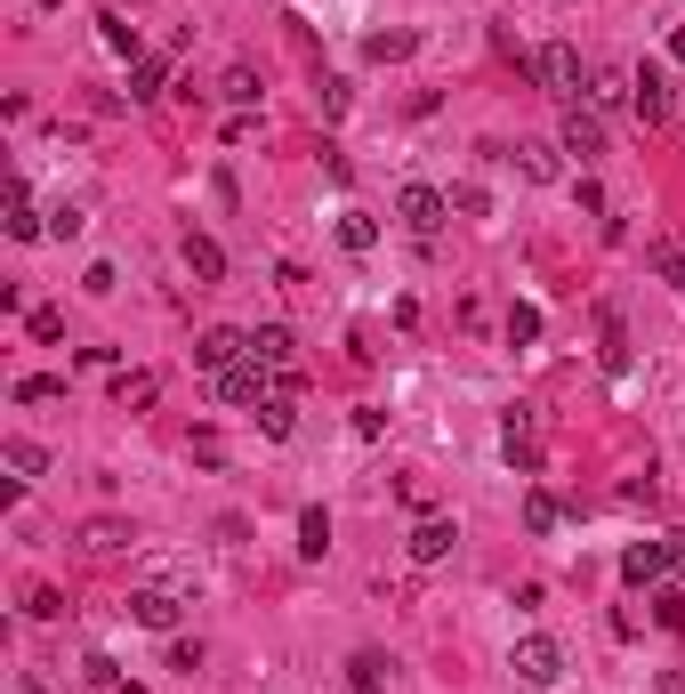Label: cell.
Wrapping results in <instances>:
<instances>
[{"label":"cell","instance_id":"25","mask_svg":"<svg viewBox=\"0 0 685 694\" xmlns=\"http://www.w3.org/2000/svg\"><path fill=\"white\" fill-rule=\"evenodd\" d=\"M646 259H653V275H661V283H677V291H685V251H677V242H653Z\"/></svg>","mask_w":685,"mask_h":694},{"label":"cell","instance_id":"9","mask_svg":"<svg viewBox=\"0 0 685 694\" xmlns=\"http://www.w3.org/2000/svg\"><path fill=\"white\" fill-rule=\"evenodd\" d=\"M565 154H580V161L605 154V121H597V106H565Z\"/></svg>","mask_w":685,"mask_h":694},{"label":"cell","instance_id":"20","mask_svg":"<svg viewBox=\"0 0 685 694\" xmlns=\"http://www.w3.org/2000/svg\"><path fill=\"white\" fill-rule=\"evenodd\" d=\"M589 106H597V113H613V106H629V73H613V65H597V73H589Z\"/></svg>","mask_w":685,"mask_h":694},{"label":"cell","instance_id":"28","mask_svg":"<svg viewBox=\"0 0 685 694\" xmlns=\"http://www.w3.org/2000/svg\"><path fill=\"white\" fill-rule=\"evenodd\" d=\"M452 211H460V218H484V211H492V194L476 187V178H460V187H452Z\"/></svg>","mask_w":685,"mask_h":694},{"label":"cell","instance_id":"36","mask_svg":"<svg viewBox=\"0 0 685 694\" xmlns=\"http://www.w3.org/2000/svg\"><path fill=\"white\" fill-rule=\"evenodd\" d=\"M661 549H670V565L685 574V534H661Z\"/></svg>","mask_w":685,"mask_h":694},{"label":"cell","instance_id":"30","mask_svg":"<svg viewBox=\"0 0 685 694\" xmlns=\"http://www.w3.org/2000/svg\"><path fill=\"white\" fill-rule=\"evenodd\" d=\"M226 97H235V106H259V73L235 65V73H226Z\"/></svg>","mask_w":685,"mask_h":694},{"label":"cell","instance_id":"38","mask_svg":"<svg viewBox=\"0 0 685 694\" xmlns=\"http://www.w3.org/2000/svg\"><path fill=\"white\" fill-rule=\"evenodd\" d=\"M33 9H65V0H33Z\"/></svg>","mask_w":685,"mask_h":694},{"label":"cell","instance_id":"5","mask_svg":"<svg viewBox=\"0 0 685 694\" xmlns=\"http://www.w3.org/2000/svg\"><path fill=\"white\" fill-rule=\"evenodd\" d=\"M242 356H251V332H226V323H211V332L194 339V363H202L211 380H218V372H235Z\"/></svg>","mask_w":685,"mask_h":694},{"label":"cell","instance_id":"11","mask_svg":"<svg viewBox=\"0 0 685 694\" xmlns=\"http://www.w3.org/2000/svg\"><path fill=\"white\" fill-rule=\"evenodd\" d=\"M501 453H508V468H516V477H532V468H541V444H532V412H508V428H501Z\"/></svg>","mask_w":685,"mask_h":694},{"label":"cell","instance_id":"3","mask_svg":"<svg viewBox=\"0 0 685 694\" xmlns=\"http://www.w3.org/2000/svg\"><path fill=\"white\" fill-rule=\"evenodd\" d=\"M178 614H185V589H170V582L130 589V622L137 630H178Z\"/></svg>","mask_w":685,"mask_h":694},{"label":"cell","instance_id":"29","mask_svg":"<svg viewBox=\"0 0 685 694\" xmlns=\"http://www.w3.org/2000/svg\"><path fill=\"white\" fill-rule=\"evenodd\" d=\"M653 622L661 630H685V598H677V589H653Z\"/></svg>","mask_w":685,"mask_h":694},{"label":"cell","instance_id":"31","mask_svg":"<svg viewBox=\"0 0 685 694\" xmlns=\"http://www.w3.org/2000/svg\"><path fill=\"white\" fill-rule=\"evenodd\" d=\"M81 227H89V218H81V211H73V202H57V211H49V235H57V242H73Z\"/></svg>","mask_w":685,"mask_h":694},{"label":"cell","instance_id":"6","mask_svg":"<svg viewBox=\"0 0 685 694\" xmlns=\"http://www.w3.org/2000/svg\"><path fill=\"white\" fill-rule=\"evenodd\" d=\"M266 372H275V363L242 356L235 372H218V404H266V396H275V380H266Z\"/></svg>","mask_w":685,"mask_h":694},{"label":"cell","instance_id":"24","mask_svg":"<svg viewBox=\"0 0 685 694\" xmlns=\"http://www.w3.org/2000/svg\"><path fill=\"white\" fill-rule=\"evenodd\" d=\"M299 549H307V558H323V549H331V517H323V508H307V517H299Z\"/></svg>","mask_w":685,"mask_h":694},{"label":"cell","instance_id":"19","mask_svg":"<svg viewBox=\"0 0 685 694\" xmlns=\"http://www.w3.org/2000/svg\"><path fill=\"white\" fill-rule=\"evenodd\" d=\"M556 525H565V501H556L549 484H532L525 493V534H556Z\"/></svg>","mask_w":685,"mask_h":694},{"label":"cell","instance_id":"16","mask_svg":"<svg viewBox=\"0 0 685 694\" xmlns=\"http://www.w3.org/2000/svg\"><path fill=\"white\" fill-rule=\"evenodd\" d=\"M565 146H516V170L532 178V187H556V178H565V161H556Z\"/></svg>","mask_w":685,"mask_h":694},{"label":"cell","instance_id":"14","mask_svg":"<svg viewBox=\"0 0 685 694\" xmlns=\"http://www.w3.org/2000/svg\"><path fill=\"white\" fill-rule=\"evenodd\" d=\"M154 396H161V372H121L113 380V404H121V412H154Z\"/></svg>","mask_w":685,"mask_h":694},{"label":"cell","instance_id":"21","mask_svg":"<svg viewBox=\"0 0 685 694\" xmlns=\"http://www.w3.org/2000/svg\"><path fill=\"white\" fill-rule=\"evenodd\" d=\"M161 81H170V57H137L130 65V97L145 106V97H161Z\"/></svg>","mask_w":685,"mask_h":694},{"label":"cell","instance_id":"7","mask_svg":"<svg viewBox=\"0 0 685 694\" xmlns=\"http://www.w3.org/2000/svg\"><path fill=\"white\" fill-rule=\"evenodd\" d=\"M404 549H411V565H444L452 549H460V525H452V517H420Z\"/></svg>","mask_w":685,"mask_h":694},{"label":"cell","instance_id":"8","mask_svg":"<svg viewBox=\"0 0 685 694\" xmlns=\"http://www.w3.org/2000/svg\"><path fill=\"white\" fill-rule=\"evenodd\" d=\"M629 106H637V121H646V130H661V121H670V81H661V65H637V73H629Z\"/></svg>","mask_w":685,"mask_h":694},{"label":"cell","instance_id":"37","mask_svg":"<svg viewBox=\"0 0 685 694\" xmlns=\"http://www.w3.org/2000/svg\"><path fill=\"white\" fill-rule=\"evenodd\" d=\"M670 57H677V65H685V25H677V33H670Z\"/></svg>","mask_w":685,"mask_h":694},{"label":"cell","instance_id":"26","mask_svg":"<svg viewBox=\"0 0 685 694\" xmlns=\"http://www.w3.org/2000/svg\"><path fill=\"white\" fill-rule=\"evenodd\" d=\"M25 614H33V622H57V614H65V598H57L49 582H33V589H25Z\"/></svg>","mask_w":685,"mask_h":694},{"label":"cell","instance_id":"17","mask_svg":"<svg viewBox=\"0 0 685 694\" xmlns=\"http://www.w3.org/2000/svg\"><path fill=\"white\" fill-rule=\"evenodd\" d=\"M185 275H194V283H218L226 275V251L211 235H185Z\"/></svg>","mask_w":685,"mask_h":694},{"label":"cell","instance_id":"4","mask_svg":"<svg viewBox=\"0 0 685 694\" xmlns=\"http://www.w3.org/2000/svg\"><path fill=\"white\" fill-rule=\"evenodd\" d=\"M396 218H404V227L420 235V242H435V227L452 218V194H435V187H404V194H396Z\"/></svg>","mask_w":685,"mask_h":694},{"label":"cell","instance_id":"13","mask_svg":"<svg viewBox=\"0 0 685 694\" xmlns=\"http://www.w3.org/2000/svg\"><path fill=\"white\" fill-rule=\"evenodd\" d=\"M251 356H259V363H275V372H290V356H299L290 323H259V332H251Z\"/></svg>","mask_w":685,"mask_h":694},{"label":"cell","instance_id":"35","mask_svg":"<svg viewBox=\"0 0 685 694\" xmlns=\"http://www.w3.org/2000/svg\"><path fill=\"white\" fill-rule=\"evenodd\" d=\"M573 194H580V211H589V218H613V211H605V187H597V178H580Z\"/></svg>","mask_w":685,"mask_h":694},{"label":"cell","instance_id":"34","mask_svg":"<svg viewBox=\"0 0 685 694\" xmlns=\"http://www.w3.org/2000/svg\"><path fill=\"white\" fill-rule=\"evenodd\" d=\"M106 49H121L137 65V25H121V16H106Z\"/></svg>","mask_w":685,"mask_h":694},{"label":"cell","instance_id":"27","mask_svg":"<svg viewBox=\"0 0 685 694\" xmlns=\"http://www.w3.org/2000/svg\"><path fill=\"white\" fill-rule=\"evenodd\" d=\"M49 396H65V380H57V372H33V380H16V404H49Z\"/></svg>","mask_w":685,"mask_h":694},{"label":"cell","instance_id":"22","mask_svg":"<svg viewBox=\"0 0 685 694\" xmlns=\"http://www.w3.org/2000/svg\"><path fill=\"white\" fill-rule=\"evenodd\" d=\"M339 242H347V251H371V242H380V218H371V211H339Z\"/></svg>","mask_w":685,"mask_h":694},{"label":"cell","instance_id":"18","mask_svg":"<svg viewBox=\"0 0 685 694\" xmlns=\"http://www.w3.org/2000/svg\"><path fill=\"white\" fill-rule=\"evenodd\" d=\"M0 460H9V468H16V484H33V477H49V453H40V444H33V436H9V444H0Z\"/></svg>","mask_w":685,"mask_h":694},{"label":"cell","instance_id":"33","mask_svg":"<svg viewBox=\"0 0 685 694\" xmlns=\"http://www.w3.org/2000/svg\"><path fill=\"white\" fill-rule=\"evenodd\" d=\"M25 323H33V339H65V308H33Z\"/></svg>","mask_w":685,"mask_h":694},{"label":"cell","instance_id":"15","mask_svg":"<svg viewBox=\"0 0 685 694\" xmlns=\"http://www.w3.org/2000/svg\"><path fill=\"white\" fill-rule=\"evenodd\" d=\"M411 49H420V33H411V25H396V33H371V40H363V57H371V65H404Z\"/></svg>","mask_w":685,"mask_h":694},{"label":"cell","instance_id":"12","mask_svg":"<svg viewBox=\"0 0 685 694\" xmlns=\"http://www.w3.org/2000/svg\"><path fill=\"white\" fill-rule=\"evenodd\" d=\"M661 574H670V549H661V541H637L629 558H621V582H629V589H653Z\"/></svg>","mask_w":685,"mask_h":694},{"label":"cell","instance_id":"1","mask_svg":"<svg viewBox=\"0 0 685 694\" xmlns=\"http://www.w3.org/2000/svg\"><path fill=\"white\" fill-rule=\"evenodd\" d=\"M532 81H541L549 97H565V106H580V49H573V40L532 49Z\"/></svg>","mask_w":685,"mask_h":694},{"label":"cell","instance_id":"10","mask_svg":"<svg viewBox=\"0 0 685 694\" xmlns=\"http://www.w3.org/2000/svg\"><path fill=\"white\" fill-rule=\"evenodd\" d=\"M121 549H137V534L121 517H89L81 525V558H121Z\"/></svg>","mask_w":685,"mask_h":694},{"label":"cell","instance_id":"23","mask_svg":"<svg viewBox=\"0 0 685 694\" xmlns=\"http://www.w3.org/2000/svg\"><path fill=\"white\" fill-rule=\"evenodd\" d=\"M347 686L356 694H387V655H356L347 662Z\"/></svg>","mask_w":685,"mask_h":694},{"label":"cell","instance_id":"2","mask_svg":"<svg viewBox=\"0 0 685 694\" xmlns=\"http://www.w3.org/2000/svg\"><path fill=\"white\" fill-rule=\"evenodd\" d=\"M508 670H516V679H525V686H556V679H565V646H556V638H541V630H532V638H516Z\"/></svg>","mask_w":685,"mask_h":694},{"label":"cell","instance_id":"32","mask_svg":"<svg viewBox=\"0 0 685 694\" xmlns=\"http://www.w3.org/2000/svg\"><path fill=\"white\" fill-rule=\"evenodd\" d=\"M508 339H516V347L541 339V308H508Z\"/></svg>","mask_w":685,"mask_h":694}]
</instances>
